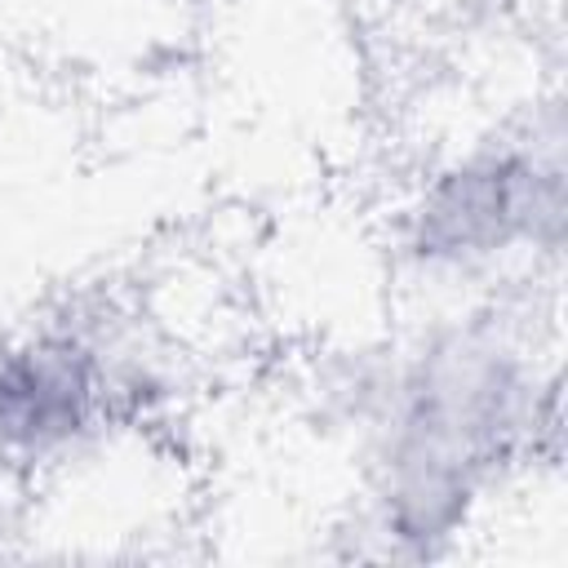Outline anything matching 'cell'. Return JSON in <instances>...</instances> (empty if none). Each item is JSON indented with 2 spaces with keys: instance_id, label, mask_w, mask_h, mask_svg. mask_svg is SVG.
Listing matches in <instances>:
<instances>
[{
  "instance_id": "obj_1",
  "label": "cell",
  "mask_w": 568,
  "mask_h": 568,
  "mask_svg": "<svg viewBox=\"0 0 568 568\" xmlns=\"http://www.w3.org/2000/svg\"><path fill=\"white\" fill-rule=\"evenodd\" d=\"M84 377L62 355H22L0 373V426L13 439H58L80 422Z\"/></svg>"
}]
</instances>
